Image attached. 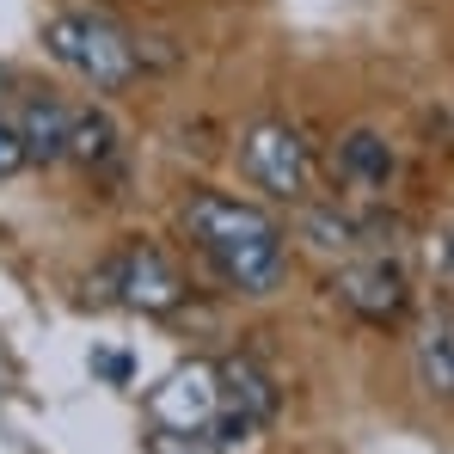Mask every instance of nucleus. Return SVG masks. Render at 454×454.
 I'll list each match as a JSON object with an SVG mask.
<instances>
[{"mask_svg": "<svg viewBox=\"0 0 454 454\" xmlns=\"http://www.w3.org/2000/svg\"><path fill=\"white\" fill-rule=\"evenodd\" d=\"M178 227L191 233V246L209 258V270L239 295H270L283 283L289 246L283 227L270 222L258 203H239L227 191H191L178 203Z\"/></svg>", "mask_w": 454, "mask_h": 454, "instance_id": "nucleus-1", "label": "nucleus"}, {"mask_svg": "<svg viewBox=\"0 0 454 454\" xmlns=\"http://www.w3.org/2000/svg\"><path fill=\"white\" fill-rule=\"evenodd\" d=\"M43 50L80 74L92 92H123L136 68H142V56H136V37L123 31V25H111L105 12H56L50 25H43Z\"/></svg>", "mask_w": 454, "mask_h": 454, "instance_id": "nucleus-2", "label": "nucleus"}, {"mask_svg": "<svg viewBox=\"0 0 454 454\" xmlns=\"http://www.w3.org/2000/svg\"><path fill=\"white\" fill-rule=\"evenodd\" d=\"M239 160H246V178L277 197V203H301L307 184H313V160H307V142L289 129V123H252L239 136Z\"/></svg>", "mask_w": 454, "mask_h": 454, "instance_id": "nucleus-3", "label": "nucleus"}, {"mask_svg": "<svg viewBox=\"0 0 454 454\" xmlns=\"http://www.w3.org/2000/svg\"><path fill=\"white\" fill-rule=\"evenodd\" d=\"M111 289H117V301H123V307H142V313H172V307L184 301L178 270H172L166 252H153V246H123V252H117V264H111Z\"/></svg>", "mask_w": 454, "mask_h": 454, "instance_id": "nucleus-4", "label": "nucleus"}, {"mask_svg": "<svg viewBox=\"0 0 454 454\" xmlns=\"http://www.w3.org/2000/svg\"><path fill=\"white\" fill-rule=\"evenodd\" d=\"M338 301L350 307V313H363L369 325H393L405 313V277L387 258L350 264V270H338Z\"/></svg>", "mask_w": 454, "mask_h": 454, "instance_id": "nucleus-5", "label": "nucleus"}, {"mask_svg": "<svg viewBox=\"0 0 454 454\" xmlns=\"http://www.w3.org/2000/svg\"><path fill=\"white\" fill-rule=\"evenodd\" d=\"M68 117H74L68 98H31L19 111V123H12L19 142H25V160H43V166L68 160Z\"/></svg>", "mask_w": 454, "mask_h": 454, "instance_id": "nucleus-6", "label": "nucleus"}, {"mask_svg": "<svg viewBox=\"0 0 454 454\" xmlns=\"http://www.w3.org/2000/svg\"><path fill=\"white\" fill-rule=\"evenodd\" d=\"M411 363H418V387L454 399V319H430L411 344Z\"/></svg>", "mask_w": 454, "mask_h": 454, "instance_id": "nucleus-7", "label": "nucleus"}, {"mask_svg": "<svg viewBox=\"0 0 454 454\" xmlns=\"http://www.w3.org/2000/svg\"><path fill=\"white\" fill-rule=\"evenodd\" d=\"M338 166H344V178H350V184L380 191V184L393 178V148L380 142L375 129H350V136H344V148H338Z\"/></svg>", "mask_w": 454, "mask_h": 454, "instance_id": "nucleus-8", "label": "nucleus"}, {"mask_svg": "<svg viewBox=\"0 0 454 454\" xmlns=\"http://www.w3.org/2000/svg\"><path fill=\"white\" fill-rule=\"evenodd\" d=\"M222 405H233V411H246V418H258V424H270L277 418V387L258 375L252 363H222Z\"/></svg>", "mask_w": 454, "mask_h": 454, "instance_id": "nucleus-9", "label": "nucleus"}, {"mask_svg": "<svg viewBox=\"0 0 454 454\" xmlns=\"http://www.w3.org/2000/svg\"><path fill=\"white\" fill-rule=\"evenodd\" d=\"M68 160H80V166H105V160H117V129H111L105 111L74 105V117H68Z\"/></svg>", "mask_w": 454, "mask_h": 454, "instance_id": "nucleus-10", "label": "nucleus"}, {"mask_svg": "<svg viewBox=\"0 0 454 454\" xmlns=\"http://www.w3.org/2000/svg\"><path fill=\"white\" fill-rule=\"evenodd\" d=\"M19 166H25V142H19V129L0 117V178H12Z\"/></svg>", "mask_w": 454, "mask_h": 454, "instance_id": "nucleus-11", "label": "nucleus"}]
</instances>
